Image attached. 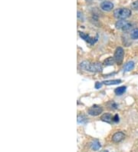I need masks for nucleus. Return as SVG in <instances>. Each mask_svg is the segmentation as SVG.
<instances>
[{
	"label": "nucleus",
	"mask_w": 138,
	"mask_h": 152,
	"mask_svg": "<svg viewBox=\"0 0 138 152\" xmlns=\"http://www.w3.org/2000/svg\"><path fill=\"white\" fill-rule=\"evenodd\" d=\"M104 85L106 86H114V85H118V84L121 83V80L120 79H114V80H107L103 82Z\"/></svg>",
	"instance_id": "nucleus-11"
},
{
	"label": "nucleus",
	"mask_w": 138,
	"mask_h": 152,
	"mask_svg": "<svg viewBox=\"0 0 138 152\" xmlns=\"http://www.w3.org/2000/svg\"><path fill=\"white\" fill-rule=\"evenodd\" d=\"M131 15V10L127 8H119L114 11V16L120 20H124Z\"/></svg>",
	"instance_id": "nucleus-2"
},
{
	"label": "nucleus",
	"mask_w": 138,
	"mask_h": 152,
	"mask_svg": "<svg viewBox=\"0 0 138 152\" xmlns=\"http://www.w3.org/2000/svg\"><path fill=\"white\" fill-rule=\"evenodd\" d=\"M88 121V119L85 115H79L77 116V123L78 124H85Z\"/></svg>",
	"instance_id": "nucleus-15"
},
{
	"label": "nucleus",
	"mask_w": 138,
	"mask_h": 152,
	"mask_svg": "<svg viewBox=\"0 0 138 152\" xmlns=\"http://www.w3.org/2000/svg\"><path fill=\"white\" fill-rule=\"evenodd\" d=\"M101 152H109L108 151H106V150H104V151H102Z\"/></svg>",
	"instance_id": "nucleus-21"
},
{
	"label": "nucleus",
	"mask_w": 138,
	"mask_h": 152,
	"mask_svg": "<svg viewBox=\"0 0 138 152\" xmlns=\"http://www.w3.org/2000/svg\"><path fill=\"white\" fill-rule=\"evenodd\" d=\"M113 122H119V116H118V115H115L113 117Z\"/></svg>",
	"instance_id": "nucleus-19"
},
{
	"label": "nucleus",
	"mask_w": 138,
	"mask_h": 152,
	"mask_svg": "<svg viewBox=\"0 0 138 152\" xmlns=\"http://www.w3.org/2000/svg\"><path fill=\"white\" fill-rule=\"evenodd\" d=\"M126 89H127V87L126 86H121V87H118L115 90H114V92L117 95H123V93L126 91Z\"/></svg>",
	"instance_id": "nucleus-13"
},
{
	"label": "nucleus",
	"mask_w": 138,
	"mask_h": 152,
	"mask_svg": "<svg viewBox=\"0 0 138 152\" xmlns=\"http://www.w3.org/2000/svg\"><path fill=\"white\" fill-rule=\"evenodd\" d=\"M91 149L93 151H98L101 148V143H100V141L98 140H94V141L91 143Z\"/></svg>",
	"instance_id": "nucleus-10"
},
{
	"label": "nucleus",
	"mask_w": 138,
	"mask_h": 152,
	"mask_svg": "<svg viewBox=\"0 0 138 152\" xmlns=\"http://www.w3.org/2000/svg\"><path fill=\"white\" fill-rule=\"evenodd\" d=\"M80 66L85 71H88L90 72H101L103 70L102 65L101 63H98V62L91 63L90 61H84L81 62Z\"/></svg>",
	"instance_id": "nucleus-1"
},
{
	"label": "nucleus",
	"mask_w": 138,
	"mask_h": 152,
	"mask_svg": "<svg viewBox=\"0 0 138 152\" xmlns=\"http://www.w3.org/2000/svg\"><path fill=\"white\" fill-rule=\"evenodd\" d=\"M131 7H132V9H134V10H137L138 11V1L133 2V3L131 4Z\"/></svg>",
	"instance_id": "nucleus-18"
},
{
	"label": "nucleus",
	"mask_w": 138,
	"mask_h": 152,
	"mask_svg": "<svg viewBox=\"0 0 138 152\" xmlns=\"http://www.w3.org/2000/svg\"><path fill=\"white\" fill-rule=\"evenodd\" d=\"M131 37L132 39H138V28H134L131 32Z\"/></svg>",
	"instance_id": "nucleus-16"
},
{
	"label": "nucleus",
	"mask_w": 138,
	"mask_h": 152,
	"mask_svg": "<svg viewBox=\"0 0 138 152\" xmlns=\"http://www.w3.org/2000/svg\"><path fill=\"white\" fill-rule=\"evenodd\" d=\"M123 56H124V51H123V48L121 47H118L114 52V59H115V62L118 65H121L123 60Z\"/></svg>",
	"instance_id": "nucleus-4"
},
{
	"label": "nucleus",
	"mask_w": 138,
	"mask_h": 152,
	"mask_svg": "<svg viewBox=\"0 0 138 152\" xmlns=\"http://www.w3.org/2000/svg\"><path fill=\"white\" fill-rule=\"evenodd\" d=\"M103 112V108L102 107L98 104H94V105L91 106L88 111V115H91V116H98Z\"/></svg>",
	"instance_id": "nucleus-5"
},
{
	"label": "nucleus",
	"mask_w": 138,
	"mask_h": 152,
	"mask_svg": "<svg viewBox=\"0 0 138 152\" xmlns=\"http://www.w3.org/2000/svg\"><path fill=\"white\" fill-rule=\"evenodd\" d=\"M101 86H102V83L101 82H96L95 83V88L99 89L100 88H101Z\"/></svg>",
	"instance_id": "nucleus-20"
},
{
	"label": "nucleus",
	"mask_w": 138,
	"mask_h": 152,
	"mask_svg": "<svg viewBox=\"0 0 138 152\" xmlns=\"http://www.w3.org/2000/svg\"><path fill=\"white\" fill-rule=\"evenodd\" d=\"M107 105H108V108L111 110H115L118 108V104H117L114 102H113V101L108 102V103H107Z\"/></svg>",
	"instance_id": "nucleus-17"
},
{
	"label": "nucleus",
	"mask_w": 138,
	"mask_h": 152,
	"mask_svg": "<svg viewBox=\"0 0 138 152\" xmlns=\"http://www.w3.org/2000/svg\"><path fill=\"white\" fill-rule=\"evenodd\" d=\"M125 137V134L121 132H116L114 135L112 136V141L114 143H119L123 141Z\"/></svg>",
	"instance_id": "nucleus-8"
},
{
	"label": "nucleus",
	"mask_w": 138,
	"mask_h": 152,
	"mask_svg": "<svg viewBox=\"0 0 138 152\" xmlns=\"http://www.w3.org/2000/svg\"><path fill=\"white\" fill-rule=\"evenodd\" d=\"M101 9L104 12H110L114 9V4L112 2L105 1L101 3Z\"/></svg>",
	"instance_id": "nucleus-7"
},
{
	"label": "nucleus",
	"mask_w": 138,
	"mask_h": 152,
	"mask_svg": "<svg viewBox=\"0 0 138 152\" xmlns=\"http://www.w3.org/2000/svg\"><path fill=\"white\" fill-rule=\"evenodd\" d=\"M101 121H103L104 122H107V123H111L113 122V117L111 114L110 113H105L101 117Z\"/></svg>",
	"instance_id": "nucleus-9"
},
{
	"label": "nucleus",
	"mask_w": 138,
	"mask_h": 152,
	"mask_svg": "<svg viewBox=\"0 0 138 152\" xmlns=\"http://www.w3.org/2000/svg\"><path fill=\"white\" fill-rule=\"evenodd\" d=\"M79 35H80V37L82 38L85 41H86L87 42L89 43L90 45H94L96 42L98 41V35H97L96 38H91L90 37V35H87V34L84 33V32H79Z\"/></svg>",
	"instance_id": "nucleus-6"
},
{
	"label": "nucleus",
	"mask_w": 138,
	"mask_h": 152,
	"mask_svg": "<svg viewBox=\"0 0 138 152\" xmlns=\"http://www.w3.org/2000/svg\"><path fill=\"white\" fill-rule=\"evenodd\" d=\"M115 63V59L114 57H109L107 59H105L104 61L105 66H109V65H113Z\"/></svg>",
	"instance_id": "nucleus-14"
},
{
	"label": "nucleus",
	"mask_w": 138,
	"mask_h": 152,
	"mask_svg": "<svg viewBox=\"0 0 138 152\" xmlns=\"http://www.w3.org/2000/svg\"><path fill=\"white\" fill-rule=\"evenodd\" d=\"M115 27L118 29H120L123 32H127V31L131 29V27H132V24L131 22H129L128 21L119 20L115 23Z\"/></svg>",
	"instance_id": "nucleus-3"
},
{
	"label": "nucleus",
	"mask_w": 138,
	"mask_h": 152,
	"mask_svg": "<svg viewBox=\"0 0 138 152\" xmlns=\"http://www.w3.org/2000/svg\"><path fill=\"white\" fill-rule=\"evenodd\" d=\"M134 68V61H128V62L126 63L125 65H124L123 70H124V72H130V71L133 70Z\"/></svg>",
	"instance_id": "nucleus-12"
}]
</instances>
